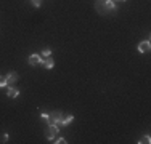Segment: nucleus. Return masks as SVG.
<instances>
[{"label":"nucleus","instance_id":"obj_6","mask_svg":"<svg viewBox=\"0 0 151 144\" xmlns=\"http://www.w3.org/2000/svg\"><path fill=\"white\" fill-rule=\"evenodd\" d=\"M150 50H151V43H150V40H145V42L138 43V51H140V53H148Z\"/></svg>","mask_w":151,"mask_h":144},{"label":"nucleus","instance_id":"obj_12","mask_svg":"<svg viewBox=\"0 0 151 144\" xmlns=\"http://www.w3.org/2000/svg\"><path fill=\"white\" fill-rule=\"evenodd\" d=\"M42 56H44V58L52 56V50H50V48H44V50H42Z\"/></svg>","mask_w":151,"mask_h":144},{"label":"nucleus","instance_id":"obj_3","mask_svg":"<svg viewBox=\"0 0 151 144\" xmlns=\"http://www.w3.org/2000/svg\"><path fill=\"white\" fill-rule=\"evenodd\" d=\"M61 118H63V112H61V110H53V112L50 114V123H55L60 127Z\"/></svg>","mask_w":151,"mask_h":144},{"label":"nucleus","instance_id":"obj_11","mask_svg":"<svg viewBox=\"0 0 151 144\" xmlns=\"http://www.w3.org/2000/svg\"><path fill=\"white\" fill-rule=\"evenodd\" d=\"M40 118H42V120H45L47 123H50V114L48 112H42L40 114Z\"/></svg>","mask_w":151,"mask_h":144},{"label":"nucleus","instance_id":"obj_14","mask_svg":"<svg viewBox=\"0 0 151 144\" xmlns=\"http://www.w3.org/2000/svg\"><path fill=\"white\" fill-rule=\"evenodd\" d=\"M55 143H56V144H66L68 141H66V139H64V138H58V139H56Z\"/></svg>","mask_w":151,"mask_h":144},{"label":"nucleus","instance_id":"obj_10","mask_svg":"<svg viewBox=\"0 0 151 144\" xmlns=\"http://www.w3.org/2000/svg\"><path fill=\"white\" fill-rule=\"evenodd\" d=\"M150 143H151V138H150V135H145V136H143V138L138 141V144H150Z\"/></svg>","mask_w":151,"mask_h":144},{"label":"nucleus","instance_id":"obj_4","mask_svg":"<svg viewBox=\"0 0 151 144\" xmlns=\"http://www.w3.org/2000/svg\"><path fill=\"white\" fill-rule=\"evenodd\" d=\"M42 58L40 55H37V53H34V55H31L29 56V59H27V63L31 64V66H37V64H42Z\"/></svg>","mask_w":151,"mask_h":144},{"label":"nucleus","instance_id":"obj_13","mask_svg":"<svg viewBox=\"0 0 151 144\" xmlns=\"http://www.w3.org/2000/svg\"><path fill=\"white\" fill-rule=\"evenodd\" d=\"M8 83H6V77H3V75H0V88L2 86H6Z\"/></svg>","mask_w":151,"mask_h":144},{"label":"nucleus","instance_id":"obj_7","mask_svg":"<svg viewBox=\"0 0 151 144\" xmlns=\"http://www.w3.org/2000/svg\"><path fill=\"white\" fill-rule=\"evenodd\" d=\"M73 120H74V115H71V114L64 115L63 114V118H61V122H60V127H66V125H69Z\"/></svg>","mask_w":151,"mask_h":144},{"label":"nucleus","instance_id":"obj_9","mask_svg":"<svg viewBox=\"0 0 151 144\" xmlns=\"http://www.w3.org/2000/svg\"><path fill=\"white\" fill-rule=\"evenodd\" d=\"M6 95H8V98H18V96H19V90L15 88V86H10V90L6 91Z\"/></svg>","mask_w":151,"mask_h":144},{"label":"nucleus","instance_id":"obj_8","mask_svg":"<svg viewBox=\"0 0 151 144\" xmlns=\"http://www.w3.org/2000/svg\"><path fill=\"white\" fill-rule=\"evenodd\" d=\"M15 82H18V74H16V72H10V74L6 75V83L13 85Z\"/></svg>","mask_w":151,"mask_h":144},{"label":"nucleus","instance_id":"obj_15","mask_svg":"<svg viewBox=\"0 0 151 144\" xmlns=\"http://www.w3.org/2000/svg\"><path fill=\"white\" fill-rule=\"evenodd\" d=\"M31 2H32V5H34V6H37V8H39V6H40V0H31Z\"/></svg>","mask_w":151,"mask_h":144},{"label":"nucleus","instance_id":"obj_16","mask_svg":"<svg viewBox=\"0 0 151 144\" xmlns=\"http://www.w3.org/2000/svg\"><path fill=\"white\" fill-rule=\"evenodd\" d=\"M121 2H125V0H121Z\"/></svg>","mask_w":151,"mask_h":144},{"label":"nucleus","instance_id":"obj_1","mask_svg":"<svg viewBox=\"0 0 151 144\" xmlns=\"http://www.w3.org/2000/svg\"><path fill=\"white\" fill-rule=\"evenodd\" d=\"M95 8L100 14H108L116 10V3H114V0H96Z\"/></svg>","mask_w":151,"mask_h":144},{"label":"nucleus","instance_id":"obj_5","mask_svg":"<svg viewBox=\"0 0 151 144\" xmlns=\"http://www.w3.org/2000/svg\"><path fill=\"white\" fill-rule=\"evenodd\" d=\"M40 66L45 67V69H53V66H55V61H53L52 56L44 58V59H42V64H40Z\"/></svg>","mask_w":151,"mask_h":144},{"label":"nucleus","instance_id":"obj_2","mask_svg":"<svg viewBox=\"0 0 151 144\" xmlns=\"http://www.w3.org/2000/svg\"><path fill=\"white\" fill-rule=\"evenodd\" d=\"M58 131H60V127H58V125L48 123V125H47V128H45V138L50 139V141H53V139L56 138V135H58Z\"/></svg>","mask_w":151,"mask_h":144}]
</instances>
